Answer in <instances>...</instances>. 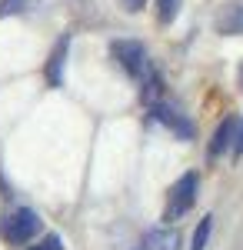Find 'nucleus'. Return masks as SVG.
Returning a JSON list of instances; mask_svg holds the SVG:
<instances>
[{
    "label": "nucleus",
    "mask_w": 243,
    "mask_h": 250,
    "mask_svg": "<svg viewBox=\"0 0 243 250\" xmlns=\"http://www.w3.org/2000/svg\"><path fill=\"white\" fill-rule=\"evenodd\" d=\"M240 83H243V67H240Z\"/></svg>",
    "instance_id": "2eb2a0df"
},
{
    "label": "nucleus",
    "mask_w": 243,
    "mask_h": 250,
    "mask_svg": "<svg viewBox=\"0 0 243 250\" xmlns=\"http://www.w3.org/2000/svg\"><path fill=\"white\" fill-rule=\"evenodd\" d=\"M153 117H157L163 127H170L177 137H183V140H190V137H193V124H190L187 114H180L173 104H153Z\"/></svg>",
    "instance_id": "20e7f679"
},
{
    "label": "nucleus",
    "mask_w": 243,
    "mask_h": 250,
    "mask_svg": "<svg viewBox=\"0 0 243 250\" xmlns=\"http://www.w3.org/2000/svg\"><path fill=\"white\" fill-rule=\"evenodd\" d=\"M233 137H237V117H226L223 124L217 127V134L210 140V157H220L223 150L233 147Z\"/></svg>",
    "instance_id": "0eeeda50"
},
{
    "label": "nucleus",
    "mask_w": 243,
    "mask_h": 250,
    "mask_svg": "<svg viewBox=\"0 0 243 250\" xmlns=\"http://www.w3.org/2000/svg\"><path fill=\"white\" fill-rule=\"evenodd\" d=\"M180 3H183V0H157V20H160V23L177 20V14H180Z\"/></svg>",
    "instance_id": "9d476101"
},
{
    "label": "nucleus",
    "mask_w": 243,
    "mask_h": 250,
    "mask_svg": "<svg viewBox=\"0 0 243 250\" xmlns=\"http://www.w3.org/2000/svg\"><path fill=\"white\" fill-rule=\"evenodd\" d=\"M110 50H113V57L120 60V67H123L130 77L143 80V77H150V74H153V67H150V57H147V50H143V43H137V40H113Z\"/></svg>",
    "instance_id": "f03ea898"
},
{
    "label": "nucleus",
    "mask_w": 243,
    "mask_h": 250,
    "mask_svg": "<svg viewBox=\"0 0 243 250\" xmlns=\"http://www.w3.org/2000/svg\"><path fill=\"white\" fill-rule=\"evenodd\" d=\"M30 250H63V244H60V237H54V233H50V237H43L40 244H34Z\"/></svg>",
    "instance_id": "f8f14e48"
},
{
    "label": "nucleus",
    "mask_w": 243,
    "mask_h": 250,
    "mask_svg": "<svg viewBox=\"0 0 243 250\" xmlns=\"http://www.w3.org/2000/svg\"><path fill=\"white\" fill-rule=\"evenodd\" d=\"M143 3H147V0H120V7H123L127 14H137V10H143Z\"/></svg>",
    "instance_id": "ddd939ff"
},
{
    "label": "nucleus",
    "mask_w": 243,
    "mask_h": 250,
    "mask_svg": "<svg viewBox=\"0 0 243 250\" xmlns=\"http://www.w3.org/2000/svg\"><path fill=\"white\" fill-rule=\"evenodd\" d=\"M37 233H40V217L34 210H27V207H20V210H14L10 217L0 220V237L7 244H14V247L30 244Z\"/></svg>",
    "instance_id": "f257e3e1"
},
{
    "label": "nucleus",
    "mask_w": 243,
    "mask_h": 250,
    "mask_svg": "<svg viewBox=\"0 0 243 250\" xmlns=\"http://www.w3.org/2000/svg\"><path fill=\"white\" fill-rule=\"evenodd\" d=\"M197 184H200L197 173H183V177L173 184L167 210H163V220H180V217H187V210L197 204Z\"/></svg>",
    "instance_id": "7ed1b4c3"
},
{
    "label": "nucleus",
    "mask_w": 243,
    "mask_h": 250,
    "mask_svg": "<svg viewBox=\"0 0 243 250\" xmlns=\"http://www.w3.org/2000/svg\"><path fill=\"white\" fill-rule=\"evenodd\" d=\"M30 7H34V0H3L0 3V17H14V14H23Z\"/></svg>",
    "instance_id": "9b49d317"
},
{
    "label": "nucleus",
    "mask_w": 243,
    "mask_h": 250,
    "mask_svg": "<svg viewBox=\"0 0 243 250\" xmlns=\"http://www.w3.org/2000/svg\"><path fill=\"white\" fill-rule=\"evenodd\" d=\"M233 157H243V124L237 130V137H233Z\"/></svg>",
    "instance_id": "4468645a"
},
{
    "label": "nucleus",
    "mask_w": 243,
    "mask_h": 250,
    "mask_svg": "<svg viewBox=\"0 0 243 250\" xmlns=\"http://www.w3.org/2000/svg\"><path fill=\"white\" fill-rule=\"evenodd\" d=\"M67 50H70V34H63V37L57 40V47L50 50V60H47V80L60 87L63 83V63H67Z\"/></svg>",
    "instance_id": "39448f33"
},
{
    "label": "nucleus",
    "mask_w": 243,
    "mask_h": 250,
    "mask_svg": "<svg viewBox=\"0 0 243 250\" xmlns=\"http://www.w3.org/2000/svg\"><path fill=\"white\" fill-rule=\"evenodd\" d=\"M140 250H180V233L170 230V227H157L143 237V247Z\"/></svg>",
    "instance_id": "423d86ee"
},
{
    "label": "nucleus",
    "mask_w": 243,
    "mask_h": 250,
    "mask_svg": "<svg viewBox=\"0 0 243 250\" xmlns=\"http://www.w3.org/2000/svg\"><path fill=\"white\" fill-rule=\"evenodd\" d=\"M210 230H213V217H203L193 230V247L190 250H206V240H210Z\"/></svg>",
    "instance_id": "1a4fd4ad"
},
{
    "label": "nucleus",
    "mask_w": 243,
    "mask_h": 250,
    "mask_svg": "<svg viewBox=\"0 0 243 250\" xmlns=\"http://www.w3.org/2000/svg\"><path fill=\"white\" fill-rule=\"evenodd\" d=\"M220 30L223 34H243V7H230L223 17H220Z\"/></svg>",
    "instance_id": "6e6552de"
}]
</instances>
